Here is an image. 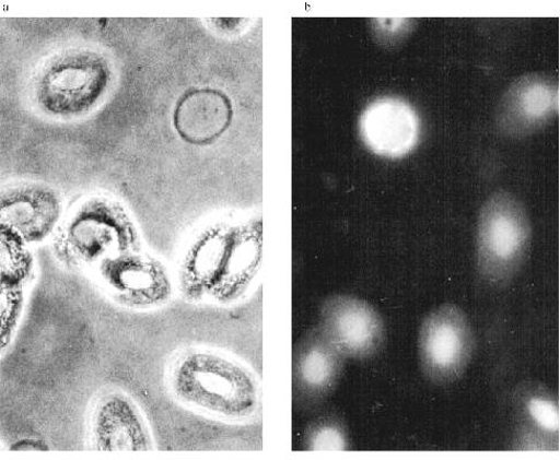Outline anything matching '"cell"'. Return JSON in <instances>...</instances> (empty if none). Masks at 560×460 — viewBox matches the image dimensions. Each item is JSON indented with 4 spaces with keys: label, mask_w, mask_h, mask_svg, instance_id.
Returning a JSON list of instances; mask_svg holds the SVG:
<instances>
[{
    "label": "cell",
    "mask_w": 560,
    "mask_h": 460,
    "mask_svg": "<svg viewBox=\"0 0 560 460\" xmlns=\"http://www.w3.org/2000/svg\"><path fill=\"white\" fill-rule=\"evenodd\" d=\"M2 225L27 245L40 244L58 227L62 214L61 196L45 184L24 182L3 191L0 200Z\"/></svg>",
    "instance_id": "obj_11"
},
{
    "label": "cell",
    "mask_w": 560,
    "mask_h": 460,
    "mask_svg": "<svg viewBox=\"0 0 560 460\" xmlns=\"http://www.w3.org/2000/svg\"><path fill=\"white\" fill-rule=\"evenodd\" d=\"M104 293L122 308H162L175 294V282L162 262L141 251L106 259L95 270Z\"/></svg>",
    "instance_id": "obj_7"
},
{
    "label": "cell",
    "mask_w": 560,
    "mask_h": 460,
    "mask_svg": "<svg viewBox=\"0 0 560 460\" xmlns=\"http://www.w3.org/2000/svg\"><path fill=\"white\" fill-rule=\"evenodd\" d=\"M58 231L54 250L70 270H96L106 259L141 251L133 217L120 203L106 197H93L81 203Z\"/></svg>",
    "instance_id": "obj_3"
},
{
    "label": "cell",
    "mask_w": 560,
    "mask_h": 460,
    "mask_svg": "<svg viewBox=\"0 0 560 460\" xmlns=\"http://www.w3.org/2000/svg\"><path fill=\"white\" fill-rule=\"evenodd\" d=\"M91 444L101 452H147L154 449L152 432L137 403L110 391L96 402L91 418Z\"/></svg>",
    "instance_id": "obj_10"
},
{
    "label": "cell",
    "mask_w": 560,
    "mask_h": 460,
    "mask_svg": "<svg viewBox=\"0 0 560 460\" xmlns=\"http://www.w3.org/2000/svg\"><path fill=\"white\" fill-rule=\"evenodd\" d=\"M318 327L345 358L371 359L386 340L380 314L370 303L350 295H335L323 303Z\"/></svg>",
    "instance_id": "obj_8"
},
{
    "label": "cell",
    "mask_w": 560,
    "mask_h": 460,
    "mask_svg": "<svg viewBox=\"0 0 560 460\" xmlns=\"http://www.w3.org/2000/svg\"><path fill=\"white\" fill-rule=\"evenodd\" d=\"M232 105L221 92L197 90L178 103L175 127L188 143L207 145L220 139L232 121Z\"/></svg>",
    "instance_id": "obj_13"
},
{
    "label": "cell",
    "mask_w": 560,
    "mask_h": 460,
    "mask_svg": "<svg viewBox=\"0 0 560 460\" xmlns=\"http://www.w3.org/2000/svg\"><path fill=\"white\" fill-rule=\"evenodd\" d=\"M558 109L557 82L542 74H527L515 80L503 95L497 125L503 135L522 139L547 127Z\"/></svg>",
    "instance_id": "obj_9"
},
{
    "label": "cell",
    "mask_w": 560,
    "mask_h": 460,
    "mask_svg": "<svg viewBox=\"0 0 560 460\" xmlns=\"http://www.w3.org/2000/svg\"><path fill=\"white\" fill-rule=\"evenodd\" d=\"M260 266L261 233L253 223L213 226L188 249L177 287L190 303L233 305L253 291Z\"/></svg>",
    "instance_id": "obj_1"
},
{
    "label": "cell",
    "mask_w": 560,
    "mask_h": 460,
    "mask_svg": "<svg viewBox=\"0 0 560 460\" xmlns=\"http://www.w3.org/2000/svg\"><path fill=\"white\" fill-rule=\"evenodd\" d=\"M112 63L93 50H70L51 58L38 72L34 101L43 114L57 119L89 115L109 93Z\"/></svg>",
    "instance_id": "obj_5"
},
{
    "label": "cell",
    "mask_w": 560,
    "mask_h": 460,
    "mask_svg": "<svg viewBox=\"0 0 560 460\" xmlns=\"http://www.w3.org/2000/svg\"><path fill=\"white\" fill-rule=\"evenodd\" d=\"M360 131L363 142L377 155L399 158L418 145L421 122L411 104L399 98H381L365 107Z\"/></svg>",
    "instance_id": "obj_12"
},
{
    "label": "cell",
    "mask_w": 560,
    "mask_h": 460,
    "mask_svg": "<svg viewBox=\"0 0 560 460\" xmlns=\"http://www.w3.org/2000/svg\"><path fill=\"white\" fill-rule=\"evenodd\" d=\"M514 403L521 424H524L525 436L529 433L533 443H558L559 403L548 387L526 382L516 389Z\"/></svg>",
    "instance_id": "obj_15"
},
{
    "label": "cell",
    "mask_w": 560,
    "mask_h": 460,
    "mask_svg": "<svg viewBox=\"0 0 560 460\" xmlns=\"http://www.w3.org/2000/svg\"><path fill=\"white\" fill-rule=\"evenodd\" d=\"M345 357L318 327L301 350L298 380L311 400H322L337 386Z\"/></svg>",
    "instance_id": "obj_14"
},
{
    "label": "cell",
    "mask_w": 560,
    "mask_h": 460,
    "mask_svg": "<svg viewBox=\"0 0 560 460\" xmlns=\"http://www.w3.org/2000/svg\"><path fill=\"white\" fill-rule=\"evenodd\" d=\"M418 347L424 378L447 387L465 377L476 353V333L460 306L444 303L423 319Z\"/></svg>",
    "instance_id": "obj_6"
},
{
    "label": "cell",
    "mask_w": 560,
    "mask_h": 460,
    "mask_svg": "<svg viewBox=\"0 0 560 460\" xmlns=\"http://www.w3.org/2000/svg\"><path fill=\"white\" fill-rule=\"evenodd\" d=\"M532 239L530 217L518 197L506 190L491 193L478 219L479 276L494 288L510 286L529 258Z\"/></svg>",
    "instance_id": "obj_4"
},
{
    "label": "cell",
    "mask_w": 560,
    "mask_h": 460,
    "mask_svg": "<svg viewBox=\"0 0 560 460\" xmlns=\"http://www.w3.org/2000/svg\"><path fill=\"white\" fill-rule=\"evenodd\" d=\"M306 448L310 451H347L348 433L338 422L323 421L310 430Z\"/></svg>",
    "instance_id": "obj_16"
},
{
    "label": "cell",
    "mask_w": 560,
    "mask_h": 460,
    "mask_svg": "<svg viewBox=\"0 0 560 460\" xmlns=\"http://www.w3.org/2000/svg\"><path fill=\"white\" fill-rule=\"evenodd\" d=\"M167 384L180 404L214 420L243 424L261 410L262 391L254 371L218 350H186L172 362Z\"/></svg>",
    "instance_id": "obj_2"
}]
</instances>
